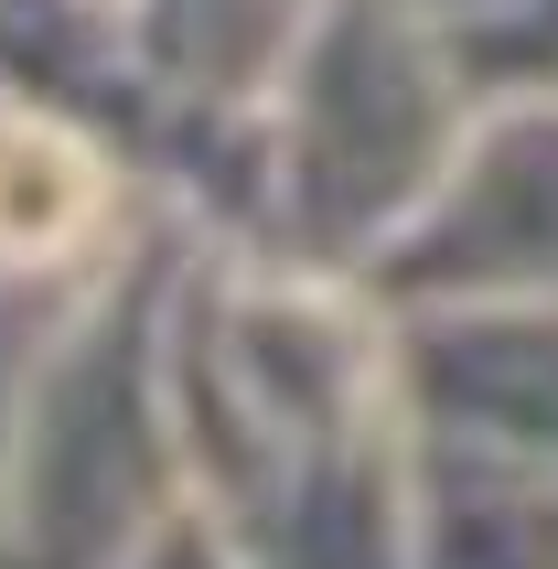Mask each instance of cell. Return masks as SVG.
<instances>
[{"label": "cell", "mask_w": 558, "mask_h": 569, "mask_svg": "<svg viewBox=\"0 0 558 569\" xmlns=\"http://www.w3.org/2000/svg\"><path fill=\"white\" fill-rule=\"evenodd\" d=\"M108 172L87 161V140L54 119H0V269H32L87 237Z\"/></svg>", "instance_id": "cell-1"}]
</instances>
